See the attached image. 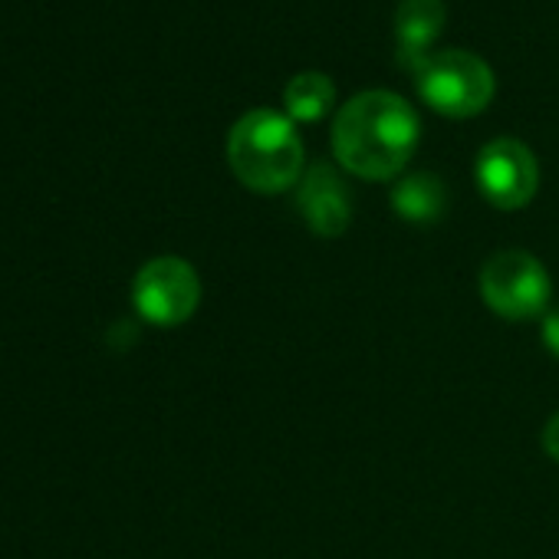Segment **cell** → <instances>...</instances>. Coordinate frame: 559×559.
<instances>
[{
	"label": "cell",
	"mask_w": 559,
	"mask_h": 559,
	"mask_svg": "<svg viewBox=\"0 0 559 559\" xmlns=\"http://www.w3.org/2000/svg\"><path fill=\"white\" fill-rule=\"evenodd\" d=\"M418 112L389 90H369L353 96L333 122V155L336 162L366 178H395L418 148Z\"/></svg>",
	"instance_id": "6da1fadb"
},
{
	"label": "cell",
	"mask_w": 559,
	"mask_h": 559,
	"mask_svg": "<svg viewBox=\"0 0 559 559\" xmlns=\"http://www.w3.org/2000/svg\"><path fill=\"white\" fill-rule=\"evenodd\" d=\"M227 162L240 185L280 194L304 178V142L287 112L250 109L227 135Z\"/></svg>",
	"instance_id": "7a4b0ae2"
},
{
	"label": "cell",
	"mask_w": 559,
	"mask_h": 559,
	"mask_svg": "<svg viewBox=\"0 0 559 559\" xmlns=\"http://www.w3.org/2000/svg\"><path fill=\"white\" fill-rule=\"evenodd\" d=\"M418 96L448 119H471L484 112L493 99L490 67L467 50H438L415 67Z\"/></svg>",
	"instance_id": "3957f363"
},
{
	"label": "cell",
	"mask_w": 559,
	"mask_h": 559,
	"mask_svg": "<svg viewBox=\"0 0 559 559\" xmlns=\"http://www.w3.org/2000/svg\"><path fill=\"white\" fill-rule=\"evenodd\" d=\"M552 284L546 266L526 250L493 253L480 270V297L503 320L539 317L549 304Z\"/></svg>",
	"instance_id": "277c9868"
},
{
	"label": "cell",
	"mask_w": 559,
	"mask_h": 559,
	"mask_svg": "<svg viewBox=\"0 0 559 559\" xmlns=\"http://www.w3.org/2000/svg\"><path fill=\"white\" fill-rule=\"evenodd\" d=\"M132 304L152 326H181L201 304V280L188 260L155 257L135 273Z\"/></svg>",
	"instance_id": "5b68a950"
},
{
	"label": "cell",
	"mask_w": 559,
	"mask_h": 559,
	"mask_svg": "<svg viewBox=\"0 0 559 559\" xmlns=\"http://www.w3.org/2000/svg\"><path fill=\"white\" fill-rule=\"evenodd\" d=\"M474 178L480 194L493 207L516 211L533 201L539 185V168L533 152L520 139H493L480 148Z\"/></svg>",
	"instance_id": "8992f818"
},
{
	"label": "cell",
	"mask_w": 559,
	"mask_h": 559,
	"mask_svg": "<svg viewBox=\"0 0 559 559\" xmlns=\"http://www.w3.org/2000/svg\"><path fill=\"white\" fill-rule=\"evenodd\" d=\"M297 207L313 234L320 237H340L353 221V201L340 178V171L326 162H317L304 178L297 191Z\"/></svg>",
	"instance_id": "52a82bcc"
},
{
	"label": "cell",
	"mask_w": 559,
	"mask_h": 559,
	"mask_svg": "<svg viewBox=\"0 0 559 559\" xmlns=\"http://www.w3.org/2000/svg\"><path fill=\"white\" fill-rule=\"evenodd\" d=\"M448 8L444 0H402L395 11V40L399 60L415 73V67L428 57L435 40L444 31Z\"/></svg>",
	"instance_id": "ba28073f"
},
{
	"label": "cell",
	"mask_w": 559,
	"mask_h": 559,
	"mask_svg": "<svg viewBox=\"0 0 559 559\" xmlns=\"http://www.w3.org/2000/svg\"><path fill=\"white\" fill-rule=\"evenodd\" d=\"M444 204H448L444 185L431 171L408 175V178H402L392 188V207H395V214L405 217V221H412V224H431V221H438L444 214Z\"/></svg>",
	"instance_id": "9c48e42d"
},
{
	"label": "cell",
	"mask_w": 559,
	"mask_h": 559,
	"mask_svg": "<svg viewBox=\"0 0 559 559\" xmlns=\"http://www.w3.org/2000/svg\"><path fill=\"white\" fill-rule=\"evenodd\" d=\"M333 103H336V83L320 70H307L294 76L284 90V109L294 122H320L323 116H330Z\"/></svg>",
	"instance_id": "30bf717a"
},
{
	"label": "cell",
	"mask_w": 559,
	"mask_h": 559,
	"mask_svg": "<svg viewBox=\"0 0 559 559\" xmlns=\"http://www.w3.org/2000/svg\"><path fill=\"white\" fill-rule=\"evenodd\" d=\"M543 343H546V349L559 359V310H549V313L543 317Z\"/></svg>",
	"instance_id": "8fae6325"
},
{
	"label": "cell",
	"mask_w": 559,
	"mask_h": 559,
	"mask_svg": "<svg viewBox=\"0 0 559 559\" xmlns=\"http://www.w3.org/2000/svg\"><path fill=\"white\" fill-rule=\"evenodd\" d=\"M543 448H546L549 457L559 461V412H556V415L546 421V428H543Z\"/></svg>",
	"instance_id": "7c38bea8"
}]
</instances>
